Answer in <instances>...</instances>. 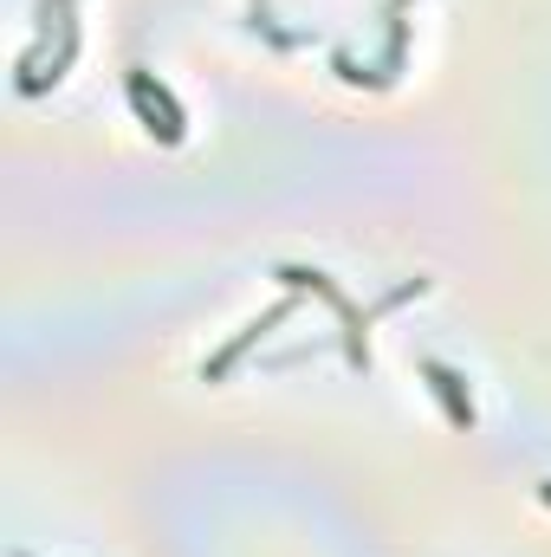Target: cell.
I'll use <instances>...</instances> for the list:
<instances>
[{
	"label": "cell",
	"instance_id": "obj_3",
	"mask_svg": "<svg viewBox=\"0 0 551 557\" xmlns=\"http://www.w3.org/2000/svg\"><path fill=\"white\" fill-rule=\"evenodd\" d=\"M292 311H298V298H279V305H267L254 324H241V331H234V337H228V344H221V350L201 363V383H221V376H228V370H234V363H241V357H247V350H254V344L273 331V324H285Z\"/></svg>",
	"mask_w": 551,
	"mask_h": 557
},
{
	"label": "cell",
	"instance_id": "obj_1",
	"mask_svg": "<svg viewBox=\"0 0 551 557\" xmlns=\"http://www.w3.org/2000/svg\"><path fill=\"white\" fill-rule=\"evenodd\" d=\"M285 285H298V292H318L331 311H338V324H344V357L357 363V370H370V344H364V331H370V311H357L344 292H338V278L331 273H311V267H279Z\"/></svg>",
	"mask_w": 551,
	"mask_h": 557
},
{
	"label": "cell",
	"instance_id": "obj_5",
	"mask_svg": "<svg viewBox=\"0 0 551 557\" xmlns=\"http://www.w3.org/2000/svg\"><path fill=\"white\" fill-rule=\"evenodd\" d=\"M539 499H546V506H551V480H539Z\"/></svg>",
	"mask_w": 551,
	"mask_h": 557
},
{
	"label": "cell",
	"instance_id": "obj_2",
	"mask_svg": "<svg viewBox=\"0 0 551 557\" xmlns=\"http://www.w3.org/2000/svg\"><path fill=\"white\" fill-rule=\"evenodd\" d=\"M124 91H131L137 117L149 124V137H162V143H182V137H188V117H182V104L169 98V85H162V78L131 72V78H124Z\"/></svg>",
	"mask_w": 551,
	"mask_h": 557
},
{
	"label": "cell",
	"instance_id": "obj_6",
	"mask_svg": "<svg viewBox=\"0 0 551 557\" xmlns=\"http://www.w3.org/2000/svg\"><path fill=\"white\" fill-rule=\"evenodd\" d=\"M20 557H26V552H20Z\"/></svg>",
	"mask_w": 551,
	"mask_h": 557
},
{
	"label": "cell",
	"instance_id": "obj_4",
	"mask_svg": "<svg viewBox=\"0 0 551 557\" xmlns=\"http://www.w3.org/2000/svg\"><path fill=\"white\" fill-rule=\"evenodd\" d=\"M421 376H428V389L441 396V409L454 428H474V396H467V376L461 370H448L441 357H421Z\"/></svg>",
	"mask_w": 551,
	"mask_h": 557
}]
</instances>
